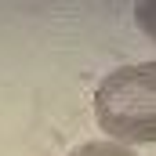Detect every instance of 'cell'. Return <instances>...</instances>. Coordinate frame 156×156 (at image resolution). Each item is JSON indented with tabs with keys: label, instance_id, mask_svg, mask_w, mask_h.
Instances as JSON below:
<instances>
[{
	"label": "cell",
	"instance_id": "6da1fadb",
	"mask_svg": "<svg viewBox=\"0 0 156 156\" xmlns=\"http://www.w3.org/2000/svg\"><path fill=\"white\" fill-rule=\"evenodd\" d=\"M94 116L120 145L156 142V62L113 69L94 91Z\"/></svg>",
	"mask_w": 156,
	"mask_h": 156
},
{
	"label": "cell",
	"instance_id": "7a4b0ae2",
	"mask_svg": "<svg viewBox=\"0 0 156 156\" xmlns=\"http://www.w3.org/2000/svg\"><path fill=\"white\" fill-rule=\"evenodd\" d=\"M69 156H134V153L127 145H120V142H83Z\"/></svg>",
	"mask_w": 156,
	"mask_h": 156
},
{
	"label": "cell",
	"instance_id": "3957f363",
	"mask_svg": "<svg viewBox=\"0 0 156 156\" xmlns=\"http://www.w3.org/2000/svg\"><path fill=\"white\" fill-rule=\"evenodd\" d=\"M134 18H138L142 33H145L149 40H156V0H142V4H134Z\"/></svg>",
	"mask_w": 156,
	"mask_h": 156
}]
</instances>
